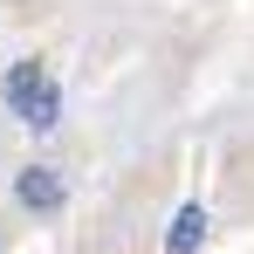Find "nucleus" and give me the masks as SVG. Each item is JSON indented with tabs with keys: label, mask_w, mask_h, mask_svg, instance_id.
Wrapping results in <instances>:
<instances>
[{
	"label": "nucleus",
	"mask_w": 254,
	"mask_h": 254,
	"mask_svg": "<svg viewBox=\"0 0 254 254\" xmlns=\"http://www.w3.org/2000/svg\"><path fill=\"white\" fill-rule=\"evenodd\" d=\"M199 241H206V206H199V199H186V206L172 213V234H165V254H192V248H199Z\"/></svg>",
	"instance_id": "7ed1b4c3"
},
{
	"label": "nucleus",
	"mask_w": 254,
	"mask_h": 254,
	"mask_svg": "<svg viewBox=\"0 0 254 254\" xmlns=\"http://www.w3.org/2000/svg\"><path fill=\"white\" fill-rule=\"evenodd\" d=\"M7 103L21 110L28 130H55V117H62V89L42 76V62H14L7 69Z\"/></svg>",
	"instance_id": "f257e3e1"
},
{
	"label": "nucleus",
	"mask_w": 254,
	"mask_h": 254,
	"mask_svg": "<svg viewBox=\"0 0 254 254\" xmlns=\"http://www.w3.org/2000/svg\"><path fill=\"white\" fill-rule=\"evenodd\" d=\"M14 199L28 213H55L62 206V172H48V165H28L21 179H14Z\"/></svg>",
	"instance_id": "f03ea898"
}]
</instances>
